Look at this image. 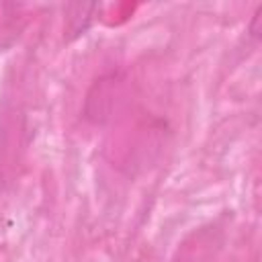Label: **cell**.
<instances>
[{
    "label": "cell",
    "instance_id": "cell-1",
    "mask_svg": "<svg viewBox=\"0 0 262 262\" xmlns=\"http://www.w3.org/2000/svg\"><path fill=\"white\" fill-rule=\"evenodd\" d=\"M27 25V12L23 4L0 2V49L12 45Z\"/></svg>",
    "mask_w": 262,
    "mask_h": 262
}]
</instances>
